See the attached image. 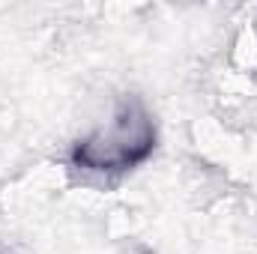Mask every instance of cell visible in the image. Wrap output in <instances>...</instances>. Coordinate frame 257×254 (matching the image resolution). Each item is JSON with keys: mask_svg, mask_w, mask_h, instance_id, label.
I'll return each mask as SVG.
<instances>
[{"mask_svg": "<svg viewBox=\"0 0 257 254\" xmlns=\"http://www.w3.org/2000/svg\"><path fill=\"white\" fill-rule=\"evenodd\" d=\"M156 150V126L138 99H126L108 126L96 129L72 150V165L96 174H123Z\"/></svg>", "mask_w": 257, "mask_h": 254, "instance_id": "6da1fadb", "label": "cell"}]
</instances>
